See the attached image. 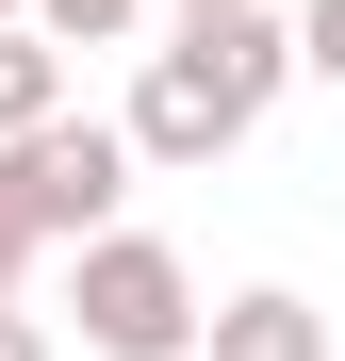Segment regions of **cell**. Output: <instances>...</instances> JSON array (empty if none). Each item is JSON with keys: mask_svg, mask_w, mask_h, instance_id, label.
Segmentation results:
<instances>
[{"mask_svg": "<svg viewBox=\"0 0 345 361\" xmlns=\"http://www.w3.org/2000/svg\"><path fill=\"white\" fill-rule=\"evenodd\" d=\"M66 115V33H33V17H0V148L49 132Z\"/></svg>", "mask_w": 345, "mask_h": 361, "instance_id": "5b68a950", "label": "cell"}, {"mask_svg": "<svg viewBox=\"0 0 345 361\" xmlns=\"http://www.w3.org/2000/svg\"><path fill=\"white\" fill-rule=\"evenodd\" d=\"M198 361H329V312L279 295V279H247V295H214V345Z\"/></svg>", "mask_w": 345, "mask_h": 361, "instance_id": "277c9868", "label": "cell"}, {"mask_svg": "<svg viewBox=\"0 0 345 361\" xmlns=\"http://www.w3.org/2000/svg\"><path fill=\"white\" fill-rule=\"evenodd\" d=\"M33 263H49V214H33V180H17V148H0V312L33 295Z\"/></svg>", "mask_w": 345, "mask_h": 361, "instance_id": "8992f818", "label": "cell"}, {"mask_svg": "<svg viewBox=\"0 0 345 361\" xmlns=\"http://www.w3.org/2000/svg\"><path fill=\"white\" fill-rule=\"evenodd\" d=\"M181 17H214V0H181Z\"/></svg>", "mask_w": 345, "mask_h": 361, "instance_id": "30bf717a", "label": "cell"}, {"mask_svg": "<svg viewBox=\"0 0 345 361\" xmlns=\"http://www.w3.org/2000/svg\"><path fill=\"white\" fill-rule=\"evenodd\" d=\"M132 17H148V0H33V33H66V49H115Z\"/></svg>", "mask_w": 345, "mask_h": 361, "instance_id": "52a82bcc", "label": "cell"}, {"mask_svg": "<svg viewBox=\"0 0 345 361\" xmlns=\"http://www.w3.org/2000/svg\"><path fill=\"white\" fill-rule=\"evenodd\" d=\"M66 312L99 361H198L214 312H198V263L164 247V230H99V247H66Z\"/></svg>", "mask_w": 345, "mask_h": 361, "instance_id": "7a4b0ae2", "label": "cell"}, {"mask_svg": "<svg viewBox=\"0 0 345 361\" xmlns=\"http://www.w3.org/2000/svg\"><path fill=\"white\" fill-rule=\"evenodd\" d=\"M132 115H49V132H17V180H33V214H49V247H99L115 197H132Z\"/></svg>", "mask_w": 345, "mask_h": 361, "instance_id": "3957f363", "label": "cell"}, {"mask_svg": "<svg viewBox=\"0 0 345 361\" xmlns=\"http://www.w3.org/2000/svg\"><path fill=\"white\" fill-rule=\"evenodd\" d=\"M0 361H49V329H33V312H0Z\"/></svg>", "mask_w": 345, "mask_h": 361, "instance_id": "9c48e42d", "label": "cell"}, {"mask_svg": "<svg viewBox=\"0 0 345 361\" xmlns=\"http://www.w3.org/2000/svg\"><path fill=\"white\" fill-rule=\"evenodd\" d=\"M296 66H313V49L263 17V0H214V17H181V33L148 49V82H132V148H148V164H214V148H247L263 99L296 82Z\"/></svg>", "mask_w": 345, "mask_h": 361, "instance_id": "6da1fadb", "label": "cell"}, {"mask_svg": "<svg viewBox=\"0 0 345 361\" xmlns=\"http://www.w3.org/2000/svg\"><path fill=\"white\" fill-rule=\"evenodd\" d=\"M296 49H313V82H345V0H313V17H296Z\"/></svg>", "mask_w": 345, "mask_h": 361, "instance_id": "ba28073f", "label": "cell"}]
</instances>
